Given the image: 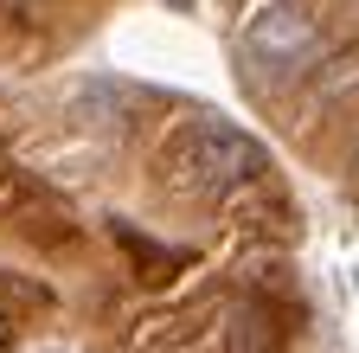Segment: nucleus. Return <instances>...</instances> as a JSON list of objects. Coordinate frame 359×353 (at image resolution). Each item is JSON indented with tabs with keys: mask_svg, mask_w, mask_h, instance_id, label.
Masks as SVG:
<instances>
[{
	"mask_svg": "<svg viewBox=\"0 0 359 353\" xmlns=\"http://www.w3.org/2000/svg\"><path fill=\"white\" fill-rule=\"evenodd\" d=\"M167 167H173V180H187V187H231V180H250L263 167V148L231 122H199V128H187V135L167 148Z\"/></svg>",
	"mask_w": 359,
	"mask_h": 353,
	"instance_id": "1",
	"label": "nucleus"
},
{
	"mask_svg": "<svg viewBox=\"0 0 359 353\" xmlns=\"http://www.w3.org/2000/svg\"><path fill=\"white\" fill-rule=\"evenodd\" d=\"M244 52H250V65L289 77V71H302L314 52H321V26H314L308 7H295V0H276V7H263V13L244 26Z\"/></svg>",
	"mask_w": 359,
	"mask_h": 353,
	"instance_id": "2",
	"label": "nucleus"
},
{
	"mask_svg": "<svg viewBox=\"0 0 359 353\" xmlns=\"http://www.w3.org/2000/svg\"><path fill=\"white\" fill-rule=\"evenodd\" d=\"M167 7H193V0H167Z\"/></svg>",
	"mask_w": 359,
	"mask_h": 353,
	"instance_id": "3",
	"label": "nucleus"
},
{
	"mask_svg": "<svg viewBox=\"0 0 359 353\" xmlns=\"http://www.w3.org/2000/svg\"><path fill=\"white\" fill-rule=\"evenodd\" d=\"M52 353H58V347H52Z\"/></svg>",
	"mask_w": 359,
	"mask_h": 353,
	"instance_id": "4",
	"label": "nucleus"
}]
</instances>
